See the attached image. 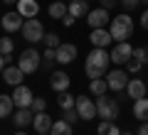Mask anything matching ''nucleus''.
I'll use <instances>...</instances> for the list:
<instances>
[{
    "label": "nucleus",
    "mask_w": 148,
    "mask_h": 135,
    "mask_svg": "<svg viewBox=\"0 0 148 135\" xmlns=\"http://www.w3.org/2000/svg\"><path fill=\"white\" fill-rule=\"evenodd\" d=\"M109 64H111V54L106 49L94 47L89 54H86V62H84V71L89 79H101L106 71H109Z\"/></svg>",
    "instance_id": "nucleus-1"
},
{
    "label": "nucleus",
    "mask_w": 148,
    "mask_h": 135,
    "mask_svg": "<svg viewBox=\"0 0 148 135\" xmlns=\"http://www.w3.org/2000/svg\"><path fill=\"white\" fill-rule=\"evenodd\" d=\"M109 32H111V37H114V42H126L128 37L133 35V20H131V15L121 12L119 17H114V20L109 22Z\"/></svg>",
    "instance_id": "nucleus-2"
},
{
    "label": "nucleus",
    "mask_w": 148,
    "mask_h": 135,
    "mask_svg": "<svg viewBox=\"0 0 148 135\" xmlns=\"http://www.w3.org/2000/svg\"><path fill=\"white\" fill-rule=\"evenodd\" d=\"M119 111H121V106H119L116 98H109V96H99L96 98V113H99L101 120H116Z\"/></svg>",
    "instance_id": "nucleus-3"
},
{
    "label": "nucleus",
    "mask_w": 148,
    "mask_h": 135,
    "mask_svg": "<svg viewBox=\"0 0 148 135\" xmlns=\"http://www.w3.org/2000/svg\"><path fill=\"white\" fill-rule=\"evenodd\" d=\"M40 62H42V57H40L37 49H25V52L20 54V59H17V66L25 74H35L37 69H40Z\"/></svg>",
    "instance_id": "nucleus-4"
},
{
    "label": "nucleus",
    "mask_w": 148,
    "mask_h": 135,
    "mask_svg": "<svg viewBox=\"0 0 148 135\" xmlns=\"http://www.w3.org/2000/svg\"><path fill=\"white\" fill-rule=\"evenodd\" d=\"M22 35H25L27 42H42L45 39V27L40 20H35V17H30V20H25V25H22Z\"/></svg>",
    "instance_id": "nucleus-5"
},
{
    "label": "nucleus",
    "mask_w": 148,
    "mask_h": 135,
    "mask_svg": "<svg viewBox=\"0 0 148 135\" xmlns=\"http://www.w3.org/2000/svg\"><path fill=\"white\" fill-rule=\"evenodd\" d=\"M106 83H109V91H126L128 74L123 71V69H114V71L106 74Z\"/></svg>",
    "instance_id": "nucleus-6"
},
{
    "label": "nucleus",
    "mask_w": 148,
    "mask_h": 135,
    "mask_svg": "<svg viewBox=\"0 0 148 135\" xmlns=\"http://www.w3.org/2000/svg\"><path fill=\"white\" fill-rule=\"evenodd\" d=\"M77 113H79V118L82 120H91V118H96V101H91V98H84V96H77Z\"/></svg>",
    "instance_id": "nucleus-7"
},
{
    "label": "nucleus",
    "mask_w": 148,
    "mask_h": 135,
    "mask_svg": "<svg viewBox=\"0 0 148 135\" xmlns=\"http://www.w3.org/2000/svg\"><path fill=\"white\" fill-rule=\"evenodd\" d=\"M111 62L114 64H126L128 59L133 57V47L128 44V42H116V47L111 49Z\"/></svg>",
    "instance_id": "nucleus-8"
},
{
    "label": "nucleus",
    "mask_w": 148,
    "mask_h": 135,
    "mask_svg": "<svg viewBox=\"0 0 148 135\" xmlns=\"http://www.w3.org/2000/svg\"><path fill=\"white\" fill-rule=\"evenodd\" d=\"M86 22H89V27H91V30L106 27V25L111 22L109 10H106V7H96V10H89V15H86Z\"/></svg>",
    "instance_id": "nucleus-9"
},
{
    "label": "nucleus",
    "mask_w": 148,
    "mask_h": 135,
    "mask_svg": "<svg viewBox=\"0 0 148 135\" xmlns=\"http://www.w3.org/2000/svg\"><path fill=\"white\" fill-rule=\"evenodd\" d=\"M12 101H15L17 108H30L32 101H35V96H32V91L25 83H20V86H15V91H12Z\"/></svg>",
    "instance_id": "nucleus-10"
},
{
    "label": "nucleus",
    "mask_w": 148,
    "mask_h": 135,
    "mask_svg": "<svg viewBox=\"0 0 148 135\" xmlns=\"http://www.w3.org/2000/svg\"><path fill=\"white\" fill-rule=\"evenodd\" d=\"M0 25H3V30H5V32H17V30H22L25 20H22V15L15 10V12H5L3 20H0Z\"/></svg>",
    "instance_id": "nucleus-11"
},
{
    "label": "nucleus",
    "mask_w": 148,
    "mask_h": 135,
    "mask_svg": "<svg viewBox=\"0 0 148 135\" xmlns=\"http://www.w3.org/2000/svg\"><path fill=\"white\" fill-rule=\"evenodd\" d=\"M89 39H91V44H94V47L106 49V47L111 44V42H114V37H111V32L106 30V27H99V30H91Z\"/></svg>",
    "instance_id": "nucleus-12"
},
{
    "label": "nucleus",
    "mask_w": 148,
    "mask_h": 135,
    "mask_svg": "<svg viewBox=\"0 0 148 135\" xmlns=\"http://www.w3.org/2000/svg\"><path fill=\"white\" fill-rule=\"evenodd\" d=\"M126 94L128 98H143V96L148 94V86L143 83V79H128V86H126Z\"/></svg>",
    "instance_id": "nucleus-13"
},
{
    "label": "nucleus",
    "mask_w": 148,
    "mask_h": 135,
    "mask_svg": "<svg viewBox=\"0 0 148 135\" xmlns=\"http://www.w3.org/2000/svg\"><path fill=\"white\" fill-rule=\"evenodd\" d=\"M69 74H64V71H52V76H49V86L57 91V94H64L69 88Z\"/></svg>",
    "instance_id": "nucleus-14"
},
{
    "label": "nucleus",
    "mask_w": 148,
    "mask_h": 135,
    "mask_svg": "<svg viewBox=\"0 0 148 135\" xmlns=\"http://www.w3.org/2000/svg\"><path fill=\"white\" fill-rule=\"evenodd\" d=\"M17 12H20L25 20H30V17H37V12H40V5H37V0H17Z\"/></svg>",
    "instance_id": "nucleus-15"
},
{
    "label": "nucleus",
    "mask_w": 148,
    "mask_h": 135,
    "mask_svg": "<svg viewBox=\"0 0 148 135\" xmlns=\"http://www.w3.org/2000/svg\"><path fill=\"white\" fill-rule=\"evenodd\" d=\"M32 120H35V111L32 108H17L15 115H12V123L17 128H27V125H32Z\"/></svg>",
    "instance_id": "nucleus-16"
},
{
    "label": "nucleus",
    "mask_w": 148,
    "mask_h": 135,
    "mask_svg": "<svg viewBox=\"0 0 148 135\" xmlns=\"http://www.w3.org/2000/svg\"><path fill=\"white\" fill-rule=\"evenodd\" d=\"M22 79H25V71L20 66H5V71H3V81L10 86H20Z\"/></svg>",
    "instance_id": "nucleus-17"
},
{
    "label": "nucleus",
    "mask_w": 148,
    "mask_h": 135,
    "mask_svg": "<svg viewBox=\"0 0 148 135\" xmlns=\"http://www.w3.org/2000/svg\"><path fill=\"white\" fill-rule=\"evenodd\" d=\"M77 59V47L74 44H59L57 47V62L59 64H72Z\"/></svg>",
    "instance_id": "nucleus-18"
},
{
    "label": "nucleus",
    "mask_w": 148,
    "mask_h": 135,
    "mask_svg": "<svg viewBox=\"0 0 148 135\" xmlns=\"http://www.w3.org/2000/svg\"><path fill=\"white\" fill-rule=\"evenodd\" d=\"M52 123H54V120L47 115V111H42V113H35V120H32V125H35L37 133H49V130H52Z\"/></svg>",
    "instance_id": "nucleus-19"
},
{
    "label": "nucleus",
    "mask_w": 148,
    "mask_h": 135,
    "mask_svg": "<svg viewBox=\"0 0 148 135\" xmlns=\"http://www.w3.org/2000/svg\"><path fill=\"white\" fill-rule=\"evenodd\" d=\"M67 5H69V15H74V17L89 15V3L86 0H69Z\"/></svg>",
    "instance_id": "nucleus-20"
},
{
    "label": "nucleus",
    "mask_w": 148,
    "mask_h": 135,
    "mask_svg": "<svg viewBox=\"0 0 148 135\" xmlns=\"http://www.w3.org/2000/svg\"><path fill=\"white\" fill-rule=\"evenodd\" d=\"M133 115H136L141 123H146V120H148V98H146V96L133 101Z\"/></svg>",
    "instance_id": "nucleus-21"
},
{
    "label": "nucleus",
    "mask_w": 148,
    "mask_h": 135,
    "mask_svg": "<svg viewBox=\"0 0 148 135\" xmlns=\"http://www.w3.org/2000/svg\"><path fill=\"white\" fill-rule=\"evenodd\" d=\"M47 12H49V17H54V20H62V17L69 12V5L64 3V0H54L52 5L47 7Z\"/></svg>",
    "instance_id": "nucleus-22"
},
{
    "label": "nucleus",
    "mask_w": 148,
    "mask_h": 135,
    "mask_svg": "<svg viewBox=\"0 0 148 135\" xmlns=\"http://www.w3.org/2000/svg\"><path fill=\"white\" fill-rule=\"evenodd\" d=\"M89 91H91V96H106V91H109V83H106V79L101 76V79H91V83H89Z\"/></svg>",
    "instance_id": "nucleus-23"
},
{
    "label": "nucleus",
    "mask_w": 148,
    "mask_h": 135,
    "mask_svg": "<svg viewBox=\"0 0 148 135\" xmlns=\"http://www.w3.org/2000/svg\"><path fill=\"white\" fill-rule=\"evenodd\" d=\"M49 135H72V123H67L64 118H62V120H54Z\"/></svg>",
    "instance_id": "nucleus-24"
},
{
    "label": "nucleus",
    "mask_w": 148,
    "mask_h": 135,
    "mask_svg": "<svg viewBox=\"0 0 148 135\" xmlns=\"http://www.w3.org/2000/svg\"><path fill=\"white\" fill-rule=\"evenodd\" d=\"M96 133H99V135H121V130L116 128L114 120H101L99 128H96Z\"/></svg>",
    "instance_id": "nucleus-25"
},
{
    "label": "nucleus",
    "mask_w": 148,
    "mask_h": 135,
    "mask_svg": "<svg viewBox=\"0 0 148 135\" xmlns=\"http://www.w3.org/2000/svg\"><path fill=\"white\" fill-rule=\"evenodd\" d=\"M12 108H15V101H12V96H0V118H8V115L12 113Z\"/></svg>",
    "instance_id": "nucleus-26"
},
{
    "label": "nucleus",
    "mask_w": 148,
    "mask_h": 135,
    "mask_svg": "<svg viewBox=\"0 0 148 135\" xmlns=\"http://www.w3.org/2000/svg\"><path fill=\"white\" fill-rule=\"evenodd\" d=\"M57 103H59V108H62V111H69V108L77 106V96H72L69 91H64V94H59Z\"/></svg>",
    "instance_id": "nucleus-27"
},
{
    "label": "nucleus",
    "mask_w": 148,
    "mask_h": 135,
    "mask_svg": "<svg viewBox=\"0 0 148 135\" xmlns=\"http://www.w3.org/2000/svg\"><path fill=\"white\" fill-rule=\"evenodd\" d=\"M12 49H15V42L10 39V37H3L0 39V54H5V57H10Z\"/></svg>",
    "instance_id": "nucleus-28"
},
{
    "label": "nucleus",
    "mask_w": 148,
    "mask_h": 135,
    "mask_svg": "<svg viewBox=\"0 0 148 135\" xmlns=\"http://www.w3.org/2000/svg\"><path fill=\"white\" fill-rule=\"evenodd\" d=\"M42 42H45V44H47L49 49H57L59 44H62V42H59V37L54 35V32H47V35H45V39H42Z\"/></svg>",
    "instance_id": "nucleus-29"
},
{
    "label": "nucleus",
    "mask_w": 148,
    "mask_h": 135,
    "mask_svg": "<svg viewBox=\"0 0 148 135\" xmlns=\"http://www.w3.org/2000/svg\"><path fill=\"white\" fill-rule=\"evenodd\" d=\"M54 62H57V49H49L47 47V52H45V69H49Z\"/></svg>",
    "instance_id": "nucleus-30"
},
{
    "label": "nucleus",
    "mask_w": 148,
    "mask_h": 135,
    "mask_svg": "<svg viewBox=\"0 0 148 135\" xmlns=\"http://www.w3.org/2000/svg\"><path fill=\"white\" fill-rule=\"evenodd\" d=\"M133 59H138V62L146 64L148 62V49L146 47H133Z\"/></svg>",
    "instance_id": "nucleus-31"
},
{
    "label": "nucleus",
    "mask_w": 148,
    "mask_h": 135,
    "mask_svg": "<svg viewBox=\"0 0 148 135\" xmlns=\"http://www.w3.org/2000/svg\"><path fill=\"white\" fill-rule=\"evenodd\" d=\"M141 66H143V62H138V59H128V62H126V71L128 74H136V71H141Z\"/></svg>",
    "instance_id": "nucleus-32"
},
{
    "label": "nucleus",
    "mask_w": 148,
    "mask_h": 135,
    "mask_svg": "<svg viewBox=\"0 0 148 135\" xmlns=\"http://www.w3.org/2000/svg\"><path fill=\"white\" fill-rule=\"evenodd\" d=\"M30 108L35 111V113H42V111H47V98H35Z\"/></svg>",
    "instance_id": "nucleus-33"
},
{
    "label": "nucleus",
    "mask_w": 148,
    "mask_h": 135,
    "mask_svg": "<svg viewBox=\"0 0 148 135\" xmlns=\"http://www.w3.org/2000/svg\"><path fill=\"white\" fill-rule=\"evenodd\" d=\"M64 120L74 125L77 120H82V118H79V113H77V108H69V111H64Z\"/></svg>",
    "instance_id": "nucleus-34"
},
{
    "label": "nucleus",
    "mask_w": 148,
    "mask_h": 135,
    "mask_svg": "<svg viewBox=\"0 0 148 135\" xmlns=\"http://www.w3.org/2000/svg\"><path fill=\"white\" fill-rule=\"evenodd\" d=\"M119 3L123 5V10H133V7H136L138 3H141V0H119Z\"/></svg>",
    "instance_id": "nucleus-35"
},
{
    "label": "nucleus",
    "mask_w": 148,
    "mask_h": 135,
    "mask_svg": "<svg viewBox=\"0 0 148 135\" xmlns=\"http://www.w3.org/2000/svg\"><path fill=\"white\" fill-rule=\"evenodd\" d=\"M116 5H119V0H99V7H106V10H111Z\"/></svg>",
    "instance_id": "nucleus-36"
},
{
    "label": "nucleus",
    "mask_w": 148,
    "mask_h": 135,
    "mask_svg": "<svg viewBox=\"0 0 148 135\" xmlns=\"http://www.w3.org/2000/svg\"><path fill=\"white\" fill-rule=\"evenodd\" d=\"M74 20H77V17H74V15H69V12H67V15H64V17H62L64 27H72V25H74Z\"/></svg>",
    "instance_id": "nucleus-37"
},
{
    "label": "nucleus",
    "mask_w": 148,
    "mask_h": 135,
    "mask_svg": "<svg viewBox=\"0 0 148 135\" xmlns=\"http://www.w3.org/2000/svg\"><path fill=\"white\" fill-rule=\"evenodd\" d=\"M136 135H148V120L138 125V133H136Z\"/></svg>",
    "instance_id": "nucleus-38"
},
{
    "label": "nucleus",
    "mask_w": 148,
    "mask_h": 135,
    "mask_svg": "<svg viewBox=\"0 0 148 135\" xmlns=\"http://www.w3.org/2000/svg\"><path fill=\"white\" fill-rule=\"evenodd\" d=\"M141 27L148 30V10H143V15H141Z\"/></svg>",
    "instance_id": "nucleus-39"
},
{
    "label": "nucleus",
    "mask_w": 148,
    "mask_h": 135,
    "mask_svg": "<svg viewBox=\"0 0 148 135\" xmlns=\"http://www.w3.org/2000/svg\"><path fill=\"white\" fill-rule=\"evenodd\" d=\"M8 59H10V57H5V54H0V74L5 71V64H8Z\"/></svg>",
    "instance_id": "nucleus-40"
},
{
    "label": "nucleus",
    "mask_w": 148,
    "mask_h": 135,
    "mask_svg": "<svg viewBox=\"0 0 148 135\" xmlns=\"http://www.w3.org/2000/svg\"><path fill=\"white\" fill-rule=\"evenodd\" d=\"M3 3H17V0H3Z\"/></svg>",
    "instance_id": "nucleus-41"
},
{
    "label": "nucleus",
    "mask_w": 148,
    "mask_h": 135,
    "mask_svg": "<svg viewBox=\"0 0 148 135\" xmlns=\"http://www.w3.org/2000/svg\"><path fill=\"white\" fill-rule=\"evenodd\" d=\"M37 135H49V133H37Z\"/></svg>",
    "instance_id": "nucleus-42"
},
{
    "label": "nucleus",
    "mask_w": 148,
    "mask_h": 135,
    "mask_svg": "<svg viewBox=\"0 0 148 135\" xmlns=\"http://www.w3.org/2000/svg\"><path fill=\"white\" fill-rule=\"evenodd\" d=\"M121 135H133V133H121Z\"/></svg>",
    "instance_id": "nucleus-43"
},
{
    "label": "nucleus",
    "mask_w": 148,
    "mask_h": 135,
    "mask_svg": "<svg viewBox=\"0 0 148 135\" xmlns=\"http://www.w3.org/2000/svg\"><path fill=\"white\" fill-rule=\"evenodd\" d=\"M15 135H27V133H15Z\"/></svg>",
    "instance_id": "nucleus-44"
},
{
    "label": "nucleus",
    "mask_w": 148,
    "mask_h": 135,
    "mask_svg": "<svg viewBox=\"0 0 148 135\" xmlns=\"http://www.w3.org/2000/svg\"><path fill=\"white\" fill-rule=\"evenodd\" d=\"M141 3H146V5H148V0H141Z\"/></svg>",
    "instance_id": "nucleus-45"
},
{
    "label": "nucleus",
    "mask_w": 148,
    "mask_h": 135,
    "mask_svg": "<svg viewBox=\"0 0 148 135\" xmlns=\"http://www.w3.org/2000/svg\"><path fill=\"white\" fill-rule=\"evenodd\" d=\"M146 86H148V83H146Z\"/></svg>",
    "instance_id": "nucleus-46"
}]
</instances>
